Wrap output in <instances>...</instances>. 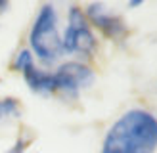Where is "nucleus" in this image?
Segmentation results:
<instances>
[{
  "mask_svg": "<svg viewBox=\"0 0 157 153\" xmlns=\"http://www.w3.org/2000/svg\"><path fill=\"white\" fill-rule=\"evenodd\" d=\"M100 153H157V115L142 105L128 107L104 132Z\"/></svg>",
  "mask_w": 157,
  "mask_h": 153,
  "instance_id": "nucleus-1",
  "label": "nucleus"
},
{
  "mask_svg": "<svg viewBox=\"0 0 157 153\" xmlns=\"http://www.w3.org/2000/svg\"><path fill=\"white\" fill-rule=\"evenodd\" d=\"M27 48L42 67L50 69L61 61L63 48H61L59 12L52 2H46L38 8L27 35Z\"/></svg>",
  "mask_w": 157,
  "mask_h": 153,
  "instance_id": "nucleus-2",
  "label": "nucleus"
},
{
  "mask_svg": "<svg viewBox=\"0 0 157 153\" xmlns=\"http://www.w3.org/2000/svg\"><path fill=\"white\" fill-rule=\"evenodd\" d=\"M61 48H63V58L86 61V63H90L98 54L100 38L92 29L90 21L86 19L82 6L71 4L67 8L65 27L61 31Z\"/></svg>",
  "mask_w": 157,
  "mask_h": 153,
  "instance_id": "nucleus-3",
  "label": "nucleus"
},
{
  "mask_svg": "<svg viewBox=\"0 0 157 153\" xmlns=\"http://www.w3.org/2000/svg\"><path fill=\"white\" fill-rule=\"evenodd\" d=\"M56 79V94L63 99H78L82 92L96 82V71L90 63L78 59H65L52 69Z\"/></svg>",
  "mask_w": 157,
  "mask_h": 153,
  "instance_id": "nucleus-4",
  "label": "nucleus"
},
{
  "mask_svg": "<svg viewBox=\"0 0 157 153\" xmlns=\"http://www.w3.org/2000/svg\"><path fill=\"white\" fill-rule=\"evenodd\" d=\"M12 69L23 76V82L27 84V88L33 94L42 96V98L56 96L54 71L38 63L29 48H21V50L15 52V56L12 59Z\"/></svg>",
  "mask_w": 157,
  "mask_h": 153,
  "instance_id": "nucleus-5",
  "label": "nucleus"
},
{
  "mask_svg": "<svg viewBox=\"0 0 157 153\" xmlns=\"http://www.w3.org/2000/svg\"><path fill=\"white\" fill-rule=\"evenodd\" d=\"M82 12L86 15V19L90 21L92 29L101 36H105L113 42L127 38L128 23L121 13H117V10L105 6L104 2H88L82 6Z\"/></svg>",
  "mask_w": 157,
  "mask_h": 153,
  "instance_id": "nucleus-6",
  "label": "nucleus"
},
{
  "mask_svg": "<svg viewBox=\"0 0 157 153\" xmlns=\"http://www.w3.org/2000/svg\"><path fill=\"white\" fill-rule=\"evenodd\" d=\"M21 113H23V109H21V103H19L17 98H13V96L0 98V125L6 121L19 119Z\"/></svg>",
  "mask_w": 157,
  "mask_h": 153,
  "instance_id": "nucleus-7",
  "label": "nucleus"
},
{
  "mask_svg": "<svg viewBox=\"0 0 157 153\" xmlns=\"http://www.w3.org/2000/svg\"><path fill=\"white\" fill-rule=\"evenodd\" d=\"M27 147H29V138L21 134L4 153H27Z\"/></svg>",
  "mask_w": 157,
  "mask_h": 153,
  "instance_id": "nucleus-8",
  "label": "nucleus"
},
{
  "mask_svg": "<svg viewBox=\"0 0 157 153\" xmlns=\"http://www.w3.org/2000/svg\"><path fill=\"white\" fill-rule=\"evenodd\" d=\"M142 4H144L142 0H134V2H128V6H130V8H140Z\"/></svg>",
  "mask_w": 157,
  "mask_h": 153,
  "instance_id": "nucleus-9",
  "label": "nucleus"
},
{
  "mask_svg": "<svg viewBox=\"0 0 157 153\" xmlns=\"http://www.w3.org/2000/svg\"><path fill=\"white\" fill-rule=\"evenodd\" d=\"M4 8H8V2H0V13H2Z\"/></svg>",
  "mask_w": 157,
  "mask_h": 153,
  "instance_id": "nucleus-10",
  "label": "nucleus"
}]
</instances>
